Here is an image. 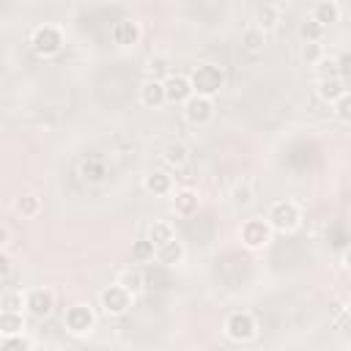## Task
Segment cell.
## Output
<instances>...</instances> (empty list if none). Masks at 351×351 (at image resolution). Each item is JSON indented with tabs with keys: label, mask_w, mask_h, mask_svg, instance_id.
I'll return each instance as SVG.
<instances>
[{
	"label": "cell",
	"mask_w": 351,
	"mask_h": 351,
	"mask_svg": "<svg viewBox=\"0 0 351 351\" xmlns=\"http://www.w3.org/2000/svg\"><path fill=\"white\" fill-rule=\"evenodd\" d=\"M189 80H192V88H195L197 96L214 99V96L222 90V85H225V71H222V66H217V63H197V66L192 69Z\"/></svg>",
	"instance_id": "1"
},
{
	"label": "cell",
	"mask_w": 351,
	"mask_h": 351,
	"mask_svg": "<svg viewBox=\"0 0 351 351\" xmlns=\"http://www.w3.org/2000/svg\"><path fill=\"white\" fill-rule=\"evenodd\" d=\"M266 219H269L271 230H277V233H291V230H296L299 222H302V208H299L293 200H274L271 208H269V214H266Z\"/></svg>",
	"instance_id": "2"
},
{
	"label": "cell",
	"mask_w": 351,
	"mask_h": 351,
	"mask_svg": "<svg viewBox=\"0 0 351 351\" xmlns=\"http://www.w3.org/2000/svg\"><path fill=\"white\" fill-rule=\"evenodd\" d=\"M30 47H33V52L41 55V58L58 55V52L63 49V33H60V27H58V25H38V27H33V33H30Z\"/></svg>",
	"instance_id": "3"
},
{
	"label": "cell",
	"mask_w": 351,
	"mask_h": 351,
	"mask_svg": "<svg viewBox=\"0 0 351 351\" xmlns=\"http://www.w3.org/2000/svg\"><path fill=\"white\" fill-rule=\"evenodd\" d=\"M271 225H269V219H261V217H255V219H247V222H241V228H239V239H241V244L247 247V250H263V247H269L271 244Z\"/></svg>",
	"instance_id": "4"
},
{
	"label": "cell",
	"mask_w": 351,
	"mask_h": 351,
	"mask_svg": "<svg viewBox=\"0 0 351 351\" xmlns=\"http://www.w3.org/2000/svg\"><path fill=\"white\" fill-rule=\"evenodd\" d=\"M63 324H66V329H69L71 335L82 337V335H90V332H93V326H96V313H93L90 304L77 302V304L66 307V313H63Z\"/></svg>",
	"instance_id": "5"
},
{
	"label": "cell",
	"mask_w": 351,
	"mask_h": 351,
	"mask_svg": "<svg viewBox=\"0 0 351 351\" xmlns=\"http://www.w3.org/2000/svg\"><path fill=\"white\" fill-rule=\"evenodd\" d=\"M225 335L233 340V343H247L258 335V321L252 313L247 310H233L228 318H225Z\"/></svg>",
	"instance_id": "6"
},
{
	"label": "cell",
	"mask_w": 351,
	"mask_h": 351,
	"mask_svg": "<svg viewBox=\"0 0 351 351\" xmlns=\"http://www.w3.org/2000/svg\"><path fill=\"white\" fill-rule=\"evenodd\" d=\"M132 296H134V293H129V291H126L121 282H115V285H107V288L101 291L99 304H101L104 315L118 318V315L129 313V307H132Z\"/></svg>",
	"instance_id": "7"
},
{
	"label": "cell",
	"mask_w": 351,
	"mask_h": 351,
	"mask_svg": "<svg viewBox=\"0 0 351 351\" xmlns=\"http://www.w3.org/2000/svg\"><path fill=\"white\" fill-rule=\"evenodd\" d=\"M184 118L192 123V126H208L214 121V99H206V96H192L186 104H184Z\"/></svg>",
	"instance_id": "8"
},
{
	"label": "cell",
	"mask_w": 351,
	"mask_h": 351,
	"mask_svg": "<svg viewBox=\"0 0 351 351\" xmlns=\"http://www.w3.org/2000/svg\"><path fill=\"white\" fill-rule=\"evenodd\" d=\"M195 96L192 80L186 74H167L165 77V99L170 104H186Z\"/></svg>",
	"instance_id": "9"
},
{
	"label": "cell",
	"mask_w": 351,
	"mask_h": 351,
	"mask_svg": "<svg viewBox=\"0 0 351 351\" xmlns=\"http://www.w3.org/2000/svg\"><path fill=\"white\" fill-rule=\"evenodd\" d=\"M25 307L36 318H47L55 310V293L49 288H33L25 293Z\"/></svg>",
	"instance_id": "10"
},
{
	"label": "cell",
	"mask_w": 351,
	"mask_h": 351,
	"mask_svg": "<svg viewBox=\"0 0 351 351\" xmlns=\"http://www.w3.org/2000/svg\"><path fill=\"white\" fill-rule=\"evenodd\" d=\"M110 36H112V41L118 47H134L140 41L143 30H140V22H134V19H118L110 27Z\"/></svg>",
	"instance_id": "11"
},
{
	"label": "cell",
	"mask_w": 351,
	"mask_h": 351,
	"mask_svg": "<svg viewBox=\"0 0 351 351\" xmlns=\"http://www.w3.org/2000/svg\"><path fill=\"white\" fill-rule=\"evenodd\" d=\"M167 99H165V80H145L143 85H140V104L143 107H151V110H156V107H162Z\"/></svg>",
	"instance_id": "12"
},
{
	"label": "cell",
	"mask_w": 351,
	"mask_h": 351,
	"mask_svg": "<svg viewBox=\"0 0 351 351\" xmlns=\"http://www.w3.org/2000/svg\"><path fill=\"white\" fill-rule=\"evenodd\" d=\"M280 19H282V8L277 3H263L255 14V27L263 30V33H271L280 25Z\"/></svg>",
	"instance_id": "13"
},
{
	"label": "cell",
	"mask_w": 351,
	"mask_h": 351,
	"mask_svg": "<svg viewBox=\"0 0 351 351\" xmlns=\"http://www.w3.org/2000/svg\"><path fill=\"white\" fill-rule=\"evenodd\" d=\"M318 96L324 99V101H329V104H335L343 93H346V88H343V77L340 74H324L321 80H318Z\"/></svg>",
	"instance_id": "14"
},
{
	"label": "cell",
	"mask_w": 351,
	"mask_h": 351,
	"mask_svg": "<svg viewBox=\"0 0 351 351\" xmlns=\"http://www.w3.org/2000/svg\"><path fill=\"white\" fill-rule=\"evenodd\" d=\"M143 186H145L151 195L165 197V195H170V192H173V176H170V173H165V170H151V173L143 178Z\"/></svg>",
	"instance_id": "15"
},
{
	"label": "cell",
	"mask_w": 351,
	"mask_h": 351,
	"mask_svg": "<svg viewBox=\"0 0 351 351\" xmlns=\"http://www.w3.org/2000/svg\"><path fill=\"white\" fill-rule=\"evenodd\" d=\"M197 206H200V197H197V192L189 189V186L178 189L176 197H173V208H176V214H181V217H192V214L197 211Z\"/></svg>",
	"instance_id": "16"
},
{
	"label": "cell",
	"mask_w": 351,
	"mask_h": 351,
	"mask_svg": "<svg viewBox=\"0 0 351 351\" xmlns=\"http://www.w3.org/2000/svg\"><path fill=\"white\" fill-rule=\"evenodd\" d=\"M184 258H186V247L178 239H173V241H167L165 247L156 250V261L165 263V266H178Z\"/></svg>",
	"instance_id": "17"
},
{
	"label": "cell",
	"mask_w": 351,
	"mask_h": 351,
	"mask_svg": "<svg viewBox=\"0 0 351 351\" xmlns=\"http://www.w3.org/2000/svg\"><path fill=\"white\" fill-rule=\"evenodd\" d=\"M315 22H321L324 27H329L332 22H337L340 19V5L335 3V0H321V3H315L313 5V14H310Z\"/></svg>",
	"instance_id": "18"
},
{
	"label": "cell",
	"mask_w": 351,
	"mask_h": 351,
	"mask_svg": "<svg viewBox=\"0 0 351 351\" xmlns=\"http://www.w3.org/2000/svg\"><path fill=\"white\" fill-rule=\"evenodd\" d=\"M263 47H266V33L258 30L255 25H250V27L241 33V49L250 52V55H261Z\"/></svg>",
	"instance_id": "19"
},
{
	"label": "cell",
	"mask_w": 351,
	"mask_h": 351,
	"mask_svg": "<svg viewBox=\"0 0 351 351\" xmlns=\"http://www.w3.org/2000/svg\"><path fill=\"white\" fill-rule=\"evenodd\" d=\"M162 159H165L170 167H184V165L189 162V148H186L181 140H173V143H167V145H165Z\"/></svg>",
	"instance_id": "20"
},
{
	"label": "cell",
	"mask_w": 351,
	"mask_h": 351,
	"mask_svg": "<svg viewBox=\"0 0 351 351\" xmlns=\"http://www.w3.org/2000/svg\"><path fill=\"white\" fill-rule=\"evenodd\" d=\"M148 239H151V241L156 244V250H159V247H165L167 241L176 239V228H173L167 219H154L151 228H148Z\"/></svg>",
	"instance_id": "21"
},
{
	"label": "cell",
	"mask_w": 351,
	"mask_h": 351,
	"mask_svg": "<svg viewBox=\"0 0 351 351\" xmlns=\"http://www.w3.org/2000/svg\"><path fill=\"white\" fill-rule=\"evenodd\" d=\"M14 211H16L19 217L30 219V217H36V214L41 211V197L33 195V192H25V195H19V197L14 200Z\"/></svg>",
	"instance_id": "22"
},
{
	"label": "cell",
	"mask_w": 351,
	"mask_h": 351,
	"mask_svg": "<svg viewBox=\"0 0 351 351\" xmlns=\"http://www.w3.org/2000/svg\"><path fill=\"white\" fill-rule=\"evenodd\" d=\"M0 332H3V337H22V332H25L22 313H0Z\"/></svg>",
	"instance_id": "23"
},
{
	"label": "cell",
	"mask_w": 351,
	"mask_h": 351,
	"mask_svg": "<svg viewBox=\"0 0 351 351\" xmlns=\"http://www.w3.org/2000/svg\"><path fill=\"white\" fill-rule=\"evenodd\" d=\"M324 33H326V27H324L321 22H315L313 16H307V19L299 25V38H302L304 44H321Z\"/></svg>",
	"instance_id": "24"
},
{
	"label": "cell",
	"mask_w": 351,
	"mask_h": 351,
	"mask_svg": "<svg viewBox=\"0 0 351 351\" xmlns=\"http://www.w3.org/2000/svg\"><path fill=\"white\" fill-rule=\"evenodd\" d=\"M156 258V244L145 236V239H137L134 244H132V261L134 263H148V261H154Z\"/></svg>",
	"instance_id": "25"
},
{
	"label": "cell",
	"mask_w": 351,
	"mask_h": 351,
	"mask_svg": "<svg viewBox=\"0 0 351 351\" xmlns=\"http://www.w3.org/2000/svg\"><path fill=\"white\" fill-rule=\"evenodd\" d=\"M22 304H25V296H22V291H5L3 293V299H0V307H3V313H22Z\"/></svg>",
	"instance_id": "26"
},
{
	"label": "cell",
	"mask_w": 351,
	"mask_h": 351,
	"mask_svg": "<svg viewBox=\"0 0 351 351\" xmlns=\"http://www.w3.org/2000/svg\"><path fill=\"white\" fill-rule=\"evenodd\" d=\"M121 285H123L129 293H140V291L145 288V277H143V271H140V269H129V271L123 274Z\"/></svg>",
	"instance_id": "27"
},
{
	"label": "cell",
	"mask_w": 351,
	"mask_h": 351,
	"mask_svg": "<svg viewBox=\"0 0 351 351\" xmlns=\"http://www.w3.org/2000/svg\"><path fill=\"white\" fill-rule=\"evenodd\" d=\"M332 110H335V118H337V121L351 123V90H346V93L332 104Z\"/></svg>",
	"instance_id": "28"
},
{
	"label": "cell",
	"mask_w": 351,
	"mask_h": 351,
	"mask_svg": "<svg viewBox=\"0 0 351 351\" xmlns=\"http://www.w3.org/2000/svg\"><path fill=\"white\" fill-rule=\"evenodd\" d=\"M302 58H304V63H307V66H315V63L324 58V47H321V44H304Z\"/></svg>",
	"instance_id": "29"
},
{
	"label": "cell",
	"mask_w": 351,
	"mask_h": 351,
	"mask_svg": "<svg viewBox=\"0 0 351 351\" xmlns=\"http://www.w3.org/2000/svg\"><path fill=\"white\" fill-rule=\"evenodd\" d=\"M233 200L239 203V206H250L252 200H255V192H252V186H241V184H236V189H233Z\"/></svg>",
	"instance_id": "30"
},
{
	"label": "cell",
	"mask_w": 351,
	"mask_h": 351,
	"mask_svg": "<svg viewBox=\"0 0 351 351\" xmlns=\"http://www.w3.org/2000/svg\"><path fill=\"white\" fill-rule=\"evenodd\" d=\"M0 351H33V348H30V343L25 337H3Z\"/></svg>",
	"instance_id": "31"
},
{
	"label": "cell",
	"mask_w": 351,
	"mask_h": 351,
	"mask_svg": "<svg viewBox=\"0 0 351 351\" xmlns=\"http://www.w3.org/2000/svg\"><path fill=\"white\" fill-rule=\"evenodd\" d=\"M165 69H167V60H165V58H151V60H148L151 80H156V74H159V71H165Z\"/></svg>",
	"instance_id": "32"
},
{
	"label": "cell",
	"mask_w": 351,
	"mask_h": 351,
	"mask_svg": "<svg viewBox=\"0 0 351 351\" xmlns=\"http://www.w3.org/2000/svg\"><path fill=\"white\" fill-rule=\"evenodd\" d=\"M8 277H11V258H8V255H3V280L8 282Z\"/></svg>",
	"instance_id": "33"
},
{
	"label": "cell",
	"mask_w": 351,
	"mask_h": 351,
	"mask_svg": "<svg viewBox=\"0 0 351 351\" xmlns=\"http://www.w3.org/2000/svg\"><path fill=\"white\" fill-rule=\"evenodd\" d=\"M343 266L351 271V247H346V250H343Z\"/></svg>",
	"instance_id": "34"
},
{
	"label": "cell",
	"mask_w": 351,
	"mask_h": 351,
	"mask_svg": "<svg viewBox=\"0 0 351 351\" xmlns=\"http://www.w3.org/2000/svg\"><path fill=\"white\" fill-rule=\"evenodd\" d=\"M337 63H343V71H351V52H348V55H343Z\"/></svg>",
	"instance_id": "35"
},
{
	"label": "cell",
	"mask_w": 351,
	"mask_h": 351,
	"mask_svg": "<svg viewBox=\"0 0 351 351\" xmlns=\"http://www.w3.org/2000/svg\"><path fill=\"white\" fill-rule=\"evenodd\" d=\"M346 310H348V315H351V299H348V307H346Z\"/></svg>",
	"instance_id": "36"
},
{
	"label": "cell",
	"mask_w": 351,
	"mask_h": 351,
	"mask_svg": "<svg viewBox=\"0 0 351 351\" xmlns=\"http://www.w3.org/2000/svg\"><path fill=\"white\" fill-rule=\"evenodd\" d=\"M38 351H49V348H38Z\"/></svg>",
	"instance_id": "37"
}]
</instances>
